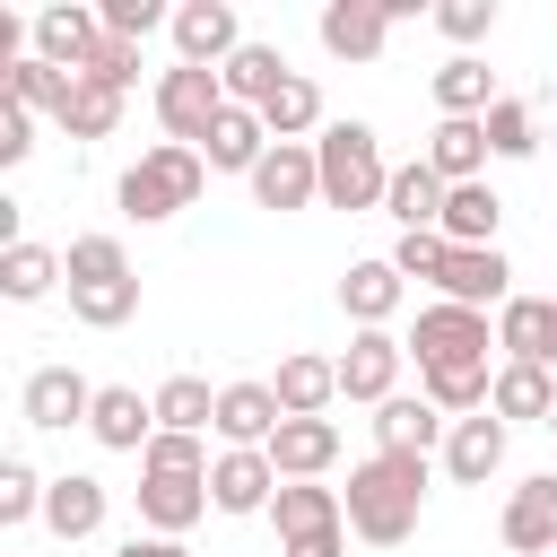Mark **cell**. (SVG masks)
<instances>
[{
  "mask_svg": "<svg viewBox=\"0 0 557 557\" xmlns=\"http://www.w3.org/2000/svg\"><path fill=\"white\" fill-rule=\"evenodd\" d=\"M339 505H348V531L357 540L400 548L418 531V513H426V453H374V461H357Z\"/></svg>",
  "mask_w": 557,
  "mask_h": 557,
  "instance_id": "1",
  "label": "cell"
},
{
  "mask_svg": "<svg viewBox=\"0 0 557 557\" xmlns=\"http://www.w3.org/2000/svg\"><path fill=\"white\" fill-rule=\"evenodd\" d=\"M313 157H322V200H331V209H374V200L392 191L383 139H374L366 122H331V131L313 139Z\"/></svg>",
  "mask_w": 557,
  "mask_h": 557,
  "instance_id": "2",
  "label": "cell"
},
{
  "mask_svg": "<svg viewBox=\"0 0 557 557\" xmlns=\"http://www.w3.org/2000/svg\"><path fill=\"white\" fill-rule=\"evenodd\" d=\"M200 183H209V157L200 148H174V139H157L131 174H122V209L139 218V226H157V218H174V209H191L200 200Z\"/></svg>",
  "mask_w": 557,
  "mask_h": 557,
  "instance_id": "3",
  "label": "cell"
},
{
  "mask_svg": "<svg viewBox=\"0 0 557 557\" xmlns=\"http://www.w3.org/2000/svg\"><path fill=\"white\" fill-rule=\"evenodd\" d=\"M409 348H418V374H461V366H487L496 331H487V313H470V305H426L418 331H409Z\"/></svg>",
  "mask_w": 557,
  "mask_h": 557,
  "instance_id": "4",
  "label": "cell"
},
{
  "mask_svg": "<svg viewBox=\"0 0 557 557\" xmlns=\"http://www.w3.org/2000/svg\"><path fill=\"white\" fill-rule=\"evenodd\" d=\"M218 113H226V78H218V70L174 61V70L157 78V122H165L174 148H200V139L218 131Z\"/></svg>",
  "mask_w": 557,
  "mask_h": 557,
  "instance_id": "5",
  "label": "cell"
},
{
  "mask_svg": "<svg viewBox=\"0 0 557 557\" xmlns=\"http://www.w3.org/2000/svg\"><path fill=\"white\" fill-rule=\"evenodd\" d=\"M252 200H261V209H313V200H322V157H313V139H270V157L252 165Z\"/></svg>",
  "mask_w": 557,
  "mask_h": 557,
  "instance_id": "6",
  "label": "cell"
},
{
  "mask_svg": "<svg viewBox=\"0 0 557 557\" xmlns=\"http://www.w3.org/2000/svg\"><path fill=\"white\" fill-rule=\"evenodd\" d=\"M174 52H183L191 70H226V61L244 52L235 9H226V0H183V9H174Z\"/></svg>",
  "mask_w": 557,
  "mask_h": 557,
  "instance_id": "7",
  "label": "cell"
},
{
  "mask_svg": "<svg viewBox=\"0 0 557 557\" xmlns=\"http://www.w3.org/2000/svg\"><path fill=\"white\" fill-rule=\"evenodd\" d=\"M87 418H96V383L78 366H35L26 374V426L61 435V426H87Z\"/></svg>",
  "mask_w": 557,
  "mask_h": 557,
  "instance_id": "8",
  "label": "cell"
},
{
  "mask_svg": "<svg viewBox=\"0 0 557 557\" xmlns=\"http://www.w3.org/2000/svg\"><path fill=\"white\" fill-rule=\"evenodd\" d=\"M96 52H104V9H78V0H70V9H44V17H35V61H52V70L78 78Z\"/></svg>",
  "mask_w": 557,
  "mask_h": 557,
  "instance_id": "9",
  "label": "cell"
},
{
  "mask_svg": "<svg viewBox=\"0 0 557 557\" xmlns=\"http://www.w3.org/2000/svg\"><path fill=\"white\" fill-rule=\"evenodd\" d=\"M505 548L513 557H557V470H540L505 496Z\"/></svg>",
  "mask_w": 557,
  "mask_h": 557,
  "instance_id": "10",
  "label": "cell"
},
{
  "mask_svg": "<svg viewBox=\"0 0 557 557\" xmlns=\"http://www.w3.org/2000/svg\"><path fill=\"white\" fill-rule=\"evenodd\" d=\"M278 426H287V409H278L270 383H226V392H218V435H226V453H261Z\"/></svg>",
  "mask_w": 557,
  "mask_h": 557,
  "instance_id": "11",
  "label": "cell"
},
{
  "mask_svg": "<svg viewBox=\"0 0 557 557\" xmlns=\"http://www.w3.org/2000/svg\"><path fill=\"white\" fill-rule=\"evenodd\" d=\"M278 487H287V479L270 470V453H218V461H209V505H218V513H270Z\"/></svg>",
  "mask_w": 557,
  "mask_h": 557,
  "instance_id": "12",
  "label": "cell"
},
{
  "mask_svg": "<svg viewBox=\"0 0 557 557\" xmlns=\"http://www.w3.org/2000/svg\"><path fill=\"white\" fill-rule=\"evenodd\" d=\"M209 513V479H174V470H139V522L157 540H183Z\"/></svg>",
  "mask_w": 557,
  "mask_h": 557,
  "instance_id": "13",
  "label": "cell"
},
{
  "mask_svg": "<svg viewBox=\"0 0 557 557\" xmlns=\"http://www.w3.org/2000/svg\"><path fill=\"white\" fill-rule=\"evenodd\" d=\"M392 26H400L392 0H331V9H322V52H339V61H374Z\"/></svg>",
  "mask_w": 557,
  "mask_h": 557,
  "instance_id": "14",
  "label": "cell"
},
{
  "mask_svg": "<svg viewBox=\"0 0 557 557\" xmlns=\"http://www.w3.org/2000/svg\"><path fill=\"white\" fill-rule=\"evenodd\" d=\"M435 287H444V305H470V313L513 305V270H505V252H496V244H487V252H453V261L435 270Z\"/></svg>",
  "mask_w": 557,
  "mask_h": 557,
  "instance_id": "15",
  "label": "cell"
},
{
  "mask_svg": "<svg viewBox=\"0 0 557 557\" xmlns=\"http://www.w3.org/2000/svg\"><path fill=\"white\" fill-rule=\"evenodd\" d=\"M392 383H400V339L392 331H357L348 339V357H339V400H392Z\"/></svg>",
  "mask_w": 557,
  "mask_h": 557,
  "instance_id": "16",
  "label": "cell"
},
{
  "mask_svg": "<svg viewBox=\"0 0 557 557\" xmlns=\"http://www.w3.org/2000/svg\"><path fill=\"white\" fill-rule=\"evenodd\" d=\"M87 435H96L104 453H148V444H157V400H139L131 383H104V392H96Z\"/></svg>",
  "mask_w": 557,
  "mask_h": 557,
  "instance_id": "17",
  "label": "cell"
},
{
  "mask_svg": "<svg viewBox=\"0 0 557 557\" xmlns=\"http://www.w3.org/2000/svg\"><path fill=\"white\" fill-rule=\"evenodd\" d=\"M261 453H270L278 479H322V470L339 461V426H331V418H287Z\"/></svg>",
  "mask_w": 557,
  "mask_h": 557,
  "instance_id": "18",
  "label": "cell"
},
{
  "mask_svg": "<svg viewBox=\"0 0 557 557\" xmlns=\"http://www.w3.org/2000/svg\"><path fill=\"white\" fill-rule=\"evenodd\" d=\"M444 470H453L461 487L496 479V470H505V418H496V409H479V418H453V435H444Z\"/></svg>",
  "mask_w": 557,
  "mask_h": 557,
  "instance_id": "19",
  "label": "cell"
},
{
  "mask_svg": "<svg viewBox=\"0 0 557 557\" xmlns=\"http://www.w3.org/2000/svg\"><path fill=\"white\" fill-rule=\"evenodd\" d=\"M44 531H52V540H96V531H104V479L61 470V479L44 487Z\"/></svg>",
  "mask_w": 557,
  "mask_h": 557,
  "instance_id": "20",
  "label": "cell"
},
{
  "mask_svg": "<svg viewBox=\"0 0 557 557\" xmlns=\"http://www.w3.org/2000/svg\"><path fill=\"white\" fill-rule=\"evenodd\" d=\"M200 157H209V174H252V165L270 157V122H261L252 104H226L218 131L200 139Z\"/></svg>",
  "mask_w": 557,
  "mask_h": 557,
  "instance_id": "21",
  "label": "cell"
},
{
  "mask_svg": "<svg viewBox=\"0 0 557 557\" xmlns=\"http://www.w3.org/2000/svg\"><path fill=\"white\" fill-rule=\"evenodd\" d=\"M496 218H505V200H496L487 183H453V200H444L435 235H444L453 252H487V244H496Z\"/></svg>",
  "mask_w": 557,
  "mask_h": 557,
  "instance_id": "22",
  "label": "cell"
},
{
  "mask_svg": "<svg viewBox=\"0 0 557 557\" xmlns=\"http://www.w3.org/2000/svg\"><path fill=\"white\" fill-rule=\"evenodd\" d=\"M426 444H444V409L418 392H392L374 409V453H426Z\"/></svg>",
  "mask_w": 557,
  "mask_h": 557,
  "instance_id": "23",
  "label": "cell"
},
{
  "mask_svg": "<svg viewBox=\"0 0 557 557\" xmlns=\"http://www.w3.org/2000/svg\"><path fill=\"white\" fill-rule=\"evenodd\" d=\"M444 200H453V183L418 157V165H392V191H383V209L400 218V235H418V226H435L444 218Z\"/></svg>",
  "mask_w": 557,
  "mask_h": 557,
  "instance_id": "24",
  "label": "cell"
},
{
  "mask_svg": "<svg viewBox=\"0 0 557 557\" xmlns=\"http://www.w3.org/2000/svg\"><path fill=\"white\" fill-rule=\"evenodd\" d=\"M278 409L287 418H322L331 400H339V357H278Z\"/></svg>",
  "mask_w": 557,
  "mask_h": 557,
  "instance_id": "25",
  "label": "cell"
},
{
  "mask_svg": "<svg viewBox=\"0 0 557 557\" xmlns=\"http://www.w3.org/2000/svg\"><path fill=\"white\" fill-rule=\"evenodd\" d=\"M270 522H278V540H313V531H339L348 505H339L331 487H313V479H287V487L270 496Z\"/></svg>",
  "mask_w": 557,
  "mask_h": 557,
  "instance_id": "26",
  "label": "cell"
},
{
  "mask_svg": "<svg viewBox=\"0 0 557 557\" xmlns=\"http://www.w3.org/2000/svg\"><path fill=\"white\" fill-rule=\"evenodd\" d=\"M218 78H226V104H252V113H261V104H270V96H278L296 70L278 61V44H244V52H235Z\"/></svg>",
  "mask_w": 557,
  "mask_h": 557,
  "instance_id": "27",
  "label": "cell"
},
{
  "mask_svg": "<svg viewBox=\"0 0 557 557\" xmlns=\"http://www.w3.org/2000/svg\"><path fill=\"white\" fill-rule=\"evenodd\" d=\"M487 157H496V148H487V122H435V131H426V165H435L444 183H479Z\"/></svg>",
  "mask_w": 557,
  "mask_h": 557,
  "instance_id": "28",
  "label": "cell"
},
{
  "mask_svg": "<svg viewBox=\"0 0 557 557\" xmlns=\"http://www.w3.org/2000/svg\"><path fill=\"white\" fill-rule=\"evenodd\" d=\"M339 305H348L366 331H383V322L400 313V270H392V261H348V278H339Z\"/></svg>",
  "mask_w": 557,
  "mask_h": 557,
  "instance_id": "29",
  "label": "cell"
},
{
  "mask_svg": "<svg viewBox=\"0 0 557 557\" xmlns=\"http://www.w3.org/2000/svg\"><path fill=\"white\" fill-rule=\"evenodd\" d=\"M496 348H505V366H548V296L496 305Z\"/></svg>",
  "mask_w": 557,
  "mask_h": 557,
  "instance_id": "30",
  "label": "cell"
},
{
  "mask_svg": "<svg viewBox=\"0 0 557 557\" xmlns=\"http://www.w3.org/2000/svg\"><path fill=\"white\" fill-rule=\"evenodd\" d=\"M487 409L496 418H557V383H548V366H496V392H487Z\"/></svg>",
  "mask_w": 557,
  "mask_h": 557,
  "instance_id": "31",
  "label": "cell"
},
{
  "mask_svg": "<svg viewBox=\"0 0 557 557\" xmlns=\"http://www.w3.org/2000/svg\"><path fill=\"white\" fill-rule=\"evenodd\" d=\"M435 104H444V122H487V104H496V87H487V61H444L435 70Z\"/></svg>",
  "mask_w": 557,
  "mask_h": 557,
  "instance_id": "32",
  "label": "cell"
},
{
  "mask_svg": "<svg viewBox=\"0 0 557 557\" xmlns=\"http://www.w3.org/2000/svg\"><path fill=\"white\" fill-rule=\"evenodd\" d=\"M0 96L9 104H26V113H52L61 122V104H70V70H52V61H17V70H0Z\"/></svg>",
  "mask_w": 557,
  "mask_h": 557,
  "instance_id": "33",
  "label": "cell"
},
{
  "mask_svg": "<svg viewBox=\"0 0 557 557\" xmlns=\"http://www.w3.org/2000/svg\"><path fill=\"white\" fill-rule=\"evenodd\" d=\"M113 122H122V87H104V78H70L61 131H70V139H104Z\"/></svg>",
  "mask_w": 557,
  "mask_h": 557,
  "instance_id": "34",
  "label": "cell"
},
{
  "mask_svg": "<svg viewBox=\"0 0 557 557\" xmlns=\"http://www.w3.org/2000/svg\"><path fill=\"white\" fill-rule=\"evenodd\" d=\"M61 270H70L61 252L17 244V252H0V296H9V305H35V296H52V278H61Z\"/></svg>",
  "mask_w": 557,
  "mask_h": 557,
  "instance_id": "35",
  "label": "cell"
},
{
  "mask_svg": "<svg viewBox=\"0 0 557 557\" xmlns=\"http://www.w3.org/2000/svg\"><path fill=\"white\" fill-rule=\"evenodd\" d=\"M157 426H165V435H200V426H218V392H209L200 374H174V383L157 392Z\"/></svg>",
  "mask_w": 557,
  "mask_h": 557,
  "instance_id": "36",
  "label": "cell"
},
{
  "mask_svg": "<svg viewBox=\"0 0 557 557\" xmlns=\"http://www.w3.org/2000/svg\"><path fill=\"white\" fill-rule=\"evenodd\" d=\"M261 122H270V139H305V131L322 122V87H313V78H287V87L261 104Z\"/></svg>",
  "mask_w": 557,
  "mask_h": 557,
  "instance_id": "37",
  "label": "cell"
},
{
  "mask_svg": "<svg viewBox=\"0 0 557 557\" xmlns=\"http://www.w3.org/2000/svg\"><path fill=\"white\" fill-rule=\"evenodd\" d=\"M70 287H104V278H131V252L113 235H70Z\"/></svg>",
  "mask_w": 557,
  "mask_h": 557,
  "instance_id": "38",
  "label": "cell"
},
{
  "mask_svg": "<svg viewBox=\"0 0 557 557\" xmlns=\"http://www.w3.org/2000/svg\"><path fill=\"white\" fill-rule=\"evenodd\" d=\"M70 313H78L87 331H113V322H131V313H139V278H104V287H70Z\"/></svg>",
  "mask_w": 557,
  "mask_h": 557,
  "instance_id": "39",
  "label": "cell"
},
{
  "mask_svg": "<svg viewBox=\"0 0 557 557\" xmlns=\"http://www.w3.org/2000/svg\"><path fill=\"white\" fill-rule=\"evenodd\" d=\"M487 148H496V157H531V148H540V131H531V104L496 96V104H487Z\"/></svg>",
  "mask_w": 557,
  "mask_h": 557,
  "instance_id": "40",
  "label": "cell"
},
{
  "mask_svg": "<svg viewBox=\"0 0 557 557\" xmlns=\"http://www.w3.org/2000/svg\"><path fill=\"white\" fill-rule=\"evenodd\" d=\"M383 261H392V270H400V278H435V270H444V261H453V244H444V235H435V226H418V235H400V244H392V252H383Z\"/></svg>",
  "mask_w": 557,
  "mask_h": 557,
  "instance_id": "41",
  "label": "cell"
},
{
  "mask_svg": "<svg viewBox=\"0 0 557 557\" xmlns=\"http://www.w3.org/2000/svg\"><path fill=\"white\" fill-rule=\"evenodd\" d=\"M139 470H174V479H209V453H200V435H165V426H157V444L139 453Z\"/></svg>",
  "mask_w": 557,
  "mask_h": 557,
  "instance_id": "42",
  "label": "cell"
},
{
  "mask_svg": "<svg viewBox=\"0 0 557 557\" xmlns=\"http://www.w3.org/2000/svg\"><path fill=\"white\" fill-rule=\"evenodd\" d=\"M44 487H52V479H35V470L9 453V461H0V522H26V513H44Z\"/></svg>",
  "mask_w": 557,
  "mask_h": 557,
  "instance_id": "43",
  "label": "cell"
},
{
  "mask_svg": "<svg viewBox=\"0 0 557 557\" xmlns=\"http://www.w3.org/2000/svg\"><path fill=\"white\" fill-rule=\"evenodd\" d=\"M157 26H174V9H165V0H104V35L139 44V35H157Z\"/></svg>",
  "mask_w": 557,
  "mask_h": 557,
  "instance_id": "44",
  "label": "cell"
},
{
  "mask_svg": "<svg viewBox=\"0 0 557 557\" xmlns=\"http://www.w3.org/2000/svg\"><path fill=\"white\" fill-rule=\"evenodd\" d=\"M435 26H444L453 44H479V35L496 26V0H444V9H435Z\"/></svg>",
  "mask_w": 557,
  "mask_h": 557,
  "instance_id": "45",
  "label": "cell"
},
{
  "mask_svg": "<svg viewBox=\"0 0 557 557\" xmlns=\"http://www.w3.org/2000/svg\"><path fill=\"white\" fill-rule=\"evenodd\" d=\"M78 78H104V87H131L139 78V44H122V35H104V52L78 70Z\"/></svg>",
  "mask_w": 557,
  "mask_h": 557,
  "instance_id": "46",
  "label": "cell"
},
{
  "mask_svg": "<svg viewBox=\"0 0 557 557\" xmlns=\"http://www.w3.org/2000/svg\"><path fill=\"white\" fill-rule=\"evenodd\" d=\"M26 148H35V139H26V104L0 96V165H26Z\"/></svg>",
  "mask_w": 557,
  "mask_h": 557,
  "instance_id": "47",
  "label": "cell"
},
{
  "mask_svg": "<svg viewBox=\"0 0 557 557\" xmlns=\"http://www.w3.org/2000/svg\"><path fill=\"white\" fill-rule=\"evenodd\" d=\"M278 557H339V531H313V540H278Z\"/></svg>",
  "mask_w": 557,
  "mask_h": 557,
  "instance_id": "48",
  "label": "cell"
},
{
  "mask_svg": "<svg viewBox=\"0 0 557 557\" xmlns=\"http://www.w3.org/2000/svg\"><path fill=\"white\" fill-rule=\"evenodd\" d=\"M122 557H191V548H183V540H157V531H148V540L131 531V540H122Z\"/></svg>",
  "mask_w": 557,
  "mask_h": 557,
  "instance_id": "49",
  "label": "cell"
},
{
  "mask_svg": "<svg viewBox=\"0 0 557 557\" xmlns=\"http://www.w3.org/2000/svg\"><path fill=\"white\" fill-rule=\"evenodd\" d=\"M548 366H557V296H548Z\"/></svg>",
  "mask_w": 557,
  "mask_h": 557,
  "instance_id": "50",
  "label": "cell"
},
{
  "mask_svg": "<svg viewBox=\"0 0 557 557\" xmlns=\"http://www.w3.org/2000/svg\"><path fill=\"white\" fill-rule=\"evenodd\" d=\"M548 435H557V418H548Z\"/></svg>",
  "mask_w": 557,
  "mask_h": 557,
  "instance_id": "51",
  "label": "cell"
},
{
  "mask_svg": "<svg viewBox=\"0 0 557 557\" xmlns=\"http://www.w3.org/2000/svg\"><path fill=\"white\" fill-rule=\"evenodd\" d=\"M548 104H557V87H548Z\"/></svg>",
  "mask_w": 557,
  "mask_h": 557,
  "instance_id": "52",
  "label": "cell"
}]
</instances>
